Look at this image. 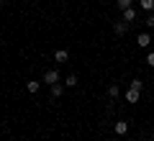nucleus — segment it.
<instances>
[{"instance_id":"a211bd4d","label":"nucleus","mask_w":154,"mask_h":141,"mask_svg":"<svg viewBox=\"0 0 154 141\" xmlns=\"http://www.w3.org/2000/svg\"><path fill=\"white\" fill-rule=\"evenodd\" d=\"M0 8H3V0H0Z\"/></svg>"},{"instance_id":"6e6552de","label":"nucleus","mask_w":154,"mask_h":141,"mask_svg":"<svg viewBox=\"0 0 154 141\" xmlns=\"http://www.w3.org/2000/svg\"><path fill=\"white\" fill-rule=\"evenodd\" d=\"M139 92H141V90H134V87H128V90H126V100H128V103H136V100H139Z\"/></svg>"},{"instance_id":"f257e3e1","label":"nucleus","mask_w":154,"mask_h":141,"mask_svg":"<svg viewBox=\"0 0 154 141\" xmlns=\"http://www.w3.org/2000/svg\"><path fill=\"white\" fill-rule=\"evenodd\" d=\"M128 28H131V23H126L123 18H121V21H116V23H113V33H116V36H123V33H126Z\"/></svg>"},{"instance_id":"39448f33","label":"nucleus","mask_w":154,"mask_h":141,"mask_svg":"<svg viewBox=\"0 0 154 141\" xmlns=\"http://www.w3.org/2000/svg\"><path fill=\"white\" fill-rule=\"evenodd\" d=\"M62 92H64V82H57V85H51V98H62Z\"/></svg>"},{"instance_id":"423d86ee","label":"nucleus","mask_w":154,"mask_h":141,"mask_svg":"<svg viewBox=\"0 0 154 141\" xmlns=\"http://www.w3.org/2000/svg\"><path fill=\"white\" fill-rule=\"evenodd\" d=\"M136 44H139V46H144V49H146L149 44H152V36H149V33H139V38H136Z\"/></svg>"},{"instance_id":"0eeeda50","label":"nucleus","mask_w":154,"mask_h":141,"mask_svg":"<svg viewBox=\"0 0 154 141\" xmlns=\"http://www.w3.org/2000/svg\"><path fill=\"white\" fill-rule=\"evenodd\" d=\"M118 95H121V87L116 85V82H113V85H108V98H110V100H116Z\"/></svg>"},{"instance_id":"f03ea898","label":"nucleus","mask_w":154,"mask_h":141,"mask_svg":"<svg viewBox=\"0 0 154 141\" xmlns=\"http://www.w3.org/2000/svg\"><path fill=\"white\" fill-rule=\"evenodd\" d=\"M44 82L46 85H57V82H59V72L57 69H46L44 72Z\"/></svg>"},{"instance_id":"2eb2a0df","label":"nucleus","mask_w":154,"mask_h":141,"mask_svg":"<svg viewBox=\"0 0 154 141\" xmlns=\"http://www.w3.org/2000/svg\"><path fill=\"white\" fill-rule=\"evenodd\" d=\"M146 26H149V28H154V16H152V13H149V18H146Z\"/></svg>"},{"instance_id":"f8f14e48","label":"nucleus","mask_w":154,"mask_h":141,"mask_svg":"<svg viewBox=\"0 0 154 141\" xmlns=\"http://www.w3.org/2000/svg\"><path fill=\"white\" fill-rule=\"evenodd\" d=\"M64 85H67V87H75V85H77V75H67Z\"/></svg>"},{"instance_id":"4468645a","label":"nucleus","mask_w":154,"mask_h":141,"mask_svg":"<svg viewBox=\"0 0 154 141\" xmlns=\"http://www.w3.org/2000/svg\"><path fill=\"white\" fill-rule=\"evenodd\" d=\"M131 87H134V90H141L144 82H141V80H131Z\"/></svg>"},{"instance_id":"1a4fd4ad","label":"nucleus","mask_w":154,"mask_h":141,"mask_svg":"<svg viewBox=\"0 0 154 141\" xmlns=\"http://www.w3.org/2000/svg\"><path fill=\"white\" fill-rule=\"evenodd\" d=\"M38 87H41V85H38L36 80H28V82H26V90L31 92V95H36V92H38Z\"/></svg>"},{"instance_id":"9b49d317","label":"nucleus","mask_w":154,"mask_h":141,"mask_svg":"<svg viewBox=\"0 0 154 141\" xmlns=\"http://www.w3.org/2000/svg\"><path fill=\"white\" fill-rule=\"evenodd\" d=\"M54 59H57V62H67V59H69V54H67V49H59V51L54 54Z\"/></svg>"},{"instance_id":"20e7f679","label":"nucleus","mask_w":154,"mask_h":141,"mask_svg":"<svg viewBox=\"0 0 154 141\" xmlns=\"http://www.w3.org/2000/svg\"><path fill=\"white\" fill-rule=\"evenodd\" d=\"M113 128H116V133H118V136L128 133V123H126V121H116V126H113Z\"/></svg>"},{"instance_id":"dca6fc26","label":"nucleus","mask_w":154,"mask_h":141,"mask_svg":"<svg viewBox=\"0 0 154 141\" xmlns=\"http://www.w3.org/2000/svg\"><path fill=\"white\" fill-rule=\"evenodd\" d=\"M146 64H149V67H154V51H152V54L146 57Z\"/></svg>"},{"instance_id":"ddd939ff","label":"nucleus","mask_w":154,"mask_h":141,"mask_svg":"<svg viewBox=\"0 0 154 141\" xmlns=\"http://www.w3.org/2000/svg\"><path fill=\"white\" fill-rule=\"evenodd\" d=\"M116 5L121 8V11H126V8H131V0H116Z\"/></svg>"},{"instance_id":"f3484780","label":"nucleus","mask_w":154,"mask_h":141,"mask_svg":"<svg viewBox=\"0 0 154 141\" xmlns=\"http://www.w3.org/2000/svg\"><path fill=\"white\" fill-rule=\"evenodd\" d=\"M152 141H154V131H152Z\"/></svg>"},{"instance_id":"9d476101","label":"nucleus","mask_w":154,"mask_h":141,"mask_svg":"<svg viewBox=\"0 0 154 141\" xmlns=\"http://www.w3.org/2000/svg\"><path fill=\"white\" fill-rule=\"evenodd\" d=\"M139 5H141V11L152 13V11H154V0H139Z\"/></svg>"},{"instance_id":"7ed1b4c3","label":"nucleus","mask_w":154,"mask_h":141,"mask_svg":"<svg viewBox=\"0 0 154 141\" xmlns=\"http://www.w3.org/2000/svg\"><path fill=\"white\" fill-rule=\"evenodd\" d=\"M121 18L126 23H134L136 21V11H134V8H126V11H121Z\"/></svg>"}]
</instances>
